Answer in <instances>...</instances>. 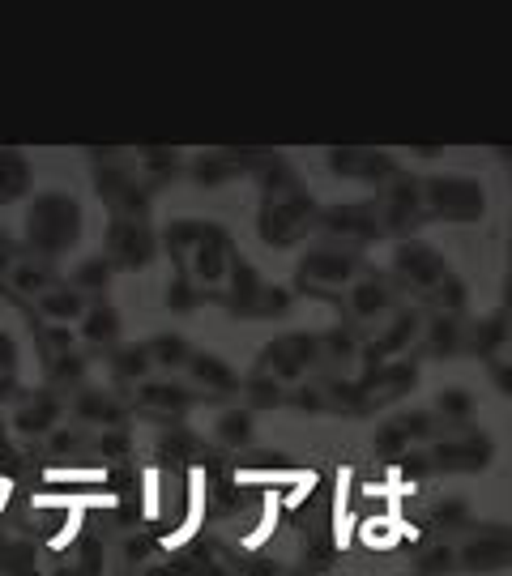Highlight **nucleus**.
<instances>
[{
	"label": "nucleus",
	"instance_id": "f257e3e1",
	"mask_svg": "<svg viewBox=\"0 0 512 576\" xmlns=\"http://www.w3.org/2000/svg\"><path fill=\"white\" fill-rule=\"evenodd\" d=\"M316 218L308 192H303L295 184V175L286 167H269L265 175V201H261V218H256V227H261V235L269 239V244H295V239H303V231H308V222Z\"/></svg>",
	"mask_w": 512,
	"mask_h": 576
},
{
	"label": "nucleus",
	"instance_id": "f03ea898",
	"mask_svg": "<svg viewBox=\"0 0 512 576\" xmlns=\"http://www.w3.org/2000/svg\"><path fill=\"white\" fill-rule=\"evenodd\" d=\"M423 205H427V218L478 222L487 214V192L470 175H436V180L423 184Z\"/></svg>",
	"mask_w": 512,
	"mask_h": 576
},
{
	"label": "nucleus",
	"instance_id": "7ed1b4c3",
	"mask_svg": "<svg viewBox=\"0 0 512 576\" xmlns=\"http://www.w3.org/2000/svg\"><path fill=\"white\" fill-rule=\"evenodd\" d=\"M82 231V210H77L73 197H64V192H47V197L35 201V210H30V235H35V244L43 252H64Z\"/></svg>",
	"mask_w": 512,
	"mask_h": 576
},
{
	"label": "nucleus",
	"instance_id": "20e7f679",
	"mask_svg": "<svg viewBox=\"0 0 512 576\" xmlns=\"http://www.w3.org/2000/svg\"><path fill=\"white\" fill-rule=\"evenodd\" d=\"M180 269H184V278L192 274V282H197V286H227L231 282V269H235V248H231L227 231L205 222L201 235H197V244H192L188 256L180 261Z\"/></svg>",
	"mask_w": 512,
	"mask_h": 576
},
{
	"label": "nucleus",
	"instance_id": "39448f33",
	"mask_svg": "<svg viewBox=\"0 0 512 576\" xmlns=\"http://www.w3.org/2000/svg\"><path fill=\"white\" fill-rule=\"evenodd\" d=\"M457 568L474 576H491L512 568V530L508 525H478L457 547Z\"/></svg>",
	"mask_w": 512,
	"mask_h": 576
},
{
	"label": "nucleus",
	"instance_id": "423d86ee",
	"mask_svg": "<svg viewBox=\"0 0 512 576\" xmlns=\"http://www.w3.org/2000/svg\"><path fill=\"white\" fill-rule=\"evenodd\" d=\"M427 453H431V466L444 474H478L495 461V444L483 431H470V436H440Z\"/></svg>",
	"mask_w": 512,
	"mask_h": 576
},
{
	"label": "nucleus",
	"instance_id": "0eeeda50",
	"mask_svg": "<svg viewBox=\"0 0 512 576\" xmlns=\"http://www.w3.org/2000/svg\"><path fill=\"white\" fill-rule=\"evenodd\" d=\"M320 359V342L312 338V333H282V338H274L265 346L261 355V367L274 380H299L308 367Z\"/></svg>",
	"mask_w": 512,
	"mask_h": 576
},
{
	"label": "nucleus",
	"instance_id": "6e6552de",
	"mask_svg": "<svg viewBox=\"0 0 512 576\" xmlns=\"http://www.w3.org/2000/svg\"><path fill=\"white\" fill-rule=\"evenodd\" d=\"M384 227L393 235H410L427 222V205H423V184L410 180V175H393V184L384 188Z\"/></svg>",
	"mask_w": 512,
	"mask_h": 576
},
{
	"label": "nucleus",
	"instance_id": "1a4fd4ad",
	"mask_svg": "<svg viewBox=\"0 0 512 576\" xmlns=\"http://www.w3.org/2000/svg\"><path fill=\"white\" fill-rule=\"evenodd\" d=\"M154 261V235L133 218H116L107 231V265L111 269H146Z\"/></svg>",
	"mask_w": 512,
	"mask_h": 576
},
{
	"label": "nucleus",
	"instance_id": "9d476101",
	"mask_svg": "<svg viewBox=\"0 0 512 576\" xmlns=\"http://www.w3.org/2000/svg\"><path fill=\"white\" fill-rule=\"evenodd\" d=\"M359 261L350 252H312L308 261H303V269H299V286L303 291H312V295H329L333 286H346V282H355L359 278Z\"/></svg>",
	"mask_w": 512,
	"mask_h": 576
},
{
	"label": "nucleus",
	"instance_id": "9b49d317",
	"mask_svg": "<svg viewBox=\"0 0 512 576\" xmlns=\"http://www.w3.org/2000/svg\"><path fill=\"white\" fill-rule=\"evenodd\" d=\"M393 269H397V278L414 286V291H436L448 274L444 256L436 248L419 244V239H406V244L393 252Z\"/></svg>",
	"mask_w": 512,
	"mask_h": 576
},
{
	"label": "nucleus",
	"instance_id": "f8f14e48",
	"mask_svg": "<svg viewBox=\"0 0 512 576\" xmlns=\"http://www.w3.org/2000/svg\"><path fill=\"white\" fill-rule=\"evenodd\" d=\"M329 167L346 175V180H389L393 175V158L380 154V150H329Z\"/></svg>",
	"mask_w": 512,
	"mask_h": 576
},
{
	"label": "nucleus",
	"instance_id": "ddd939ff",
	"mask_svg": "<svg viewBox=\"0 0 512 576\" xmlns=\"http://www.w3.org/2000/svg\"><path fill=\"white\" fill-rule=\"evenodd\" d=\"M470 346H474V355H483L487 363H500L508 355V346H512V312H495L487 320H478V329L470 333Z\"/></svg>",
	"mask_w": 512,
	"mask_h": 576
},
{
	"label": "nucleus",
	"instance_id": "4468645a",
	"mask_svg": "<svg viewBox=\"0 0 512 576\" xmlns=\"http://www.w3.org/2000/svg\"><path fill=\"white\" fill-rule=\"evenodd\" d=\"M244 171V163H239V150H210L197 158V167H192V180H197L201 188H218L227 184L231 175Z\"/></svg>",
	"mask_w": 512,
	"mask_h": 576
},
{
	"label": "nucleus",
	"instance_id": "2eb2a0df",
	"mask_svg": "<svg viewBox=\"0 0 512 576\" xmlns=\"http://www.w3.org/2000/svg\"><path fill=\"white\" fill-rule=\"evenodd\" d=\"M188 376L197 384H205V389H214V393H235L239 389V376L231 372V363L218 359V355H192Z\"/></svg>",
	"mask_w": 512,
	"mask_h": 576
},
{
	"label": "nucleus",
	"instance_id": "dca6fc26",
	"mask_svg": "<svg viewBox=\"0 0 512 576\" xmlns=\"http://www.w3.org/2000/svg\"><path fill=\"white\" fill-rule=\"evenodd\" d=\"M99 192L124 214H141L146 210V192H141L133 180H124L120 171H99Z\"/></svg>",
	"mask_w": 512,
	"mask_h": 576
},
{
	"label": "nucleus",
	"instance_id": "f3484780",
	"mask_svg": "<svg viewBox=\"0 0 512 576\" xmlns=\"http://www.w3.org/2000/svg\"><path fill=\"white\" fill-rule=\"evenodd\" d=\"M320 222H325L329 231L338 235H355V239H376V218L359 210V205H338V210H325L320 214Z\"/></svg>",
	"mask_w": 512,
	"mask_h": 576
},
{
	"label": "nucleus",
	"instance_id": "a211bd4d",
	"mask_svg": "<svg viewBox=\"0 0 512 576\" xmlns=\"http://www.w3.org/2000/svg\"><path fill=\"white\" fill-rule=\"evenodd\" d=\"M137 402L146 406V414H154V410L180 414L184 406H192V393H188V389H180V384H167V380H158V384H141Z\"/></svg>",
	"mask_w": 512,
	"mask_h": 576
},
{
	"label": "nucleus",
	"instance_id": "6ab92c4d",
	"mask_svg": "<svg viewBox=\"0 0 512 576\" xmlns=\"http://www.w3.org/2000/svg\"><path fill=\"white\" fill-rule=\"evenodd\" d=\"M461 338H466V329H461V320L448 316V312H440V316L427 325V350H431L436 359L457 355V350H461Z\"/></svg>",
	"mask_w": 512,
	"mask_h": 576
},
{
	"label": "nucleus",
	"instance_id": "aec40b11",
	"mask_svg": "<svg viewBox=\"0 0 512 576\" xmlns=\"http://www.w3.org/2000/svg\"><path fill=\"white\" fill-rule=\"evenodd\" d=\"M389 303H393V299H389V286H384L380 278H359L355 286H350V312H355L359 320L384 312Z\"/></svg>",
	"mask_w": 512,
	"mask_h": 576
},
{
	"label": "nucleus",
	"instance_id": "412c9836",
	"mask_svg": "<svg viewBox=\"0 0 512 576\" xmlns=\"http://www.w3.org/2000/svg\"><path fill=\"white\" fill-rule=\"evenodd\" d=\"M214 431H218V440L227 444V448H248V444L256 440V419H252V410L239 406V410H227V414H222Z\"/></svg>",
	"mask_w": 512,
	"mask_h": 576
},
{
	"label": "nucleus",
	"instance_id": "4be33fe9",
	"mask_svg": "<svg viewBox=\"0 0 512 576\" xmlns=\"http://www.w3.org/2000/svg\"><path fill=\"white\" fill-rule=\"evenodd\" d=\"M410 453V431L402 419H389V423H380L376 431V457L384 461V466H397Z\"/></svg>",
	"mask_w": 512,
	"mask_h": 576
},
{
	"label": "nucleus",
	"instance_id": "5701e85b",
	"mask_svg": "<svg viewBox=\"0 0 512 576\" xmlns=\"http://www.w3.org/2000/svg\"><path fill=\"white\" fill-rule=\"evenodd\" d=\"M82 338H86V342H111V338H120V312L111 308V303H94V308H86V316H82Z\"/></svg>",
	"mask_w": 512,
	"mask_h": 576
},
{
	"label": "nucleus",
	"instance_id": "b1692460",
	"mask_svg": "<svg viewBox=\"0 0 512 576\" xmlns=\"http://www.w3.org/2000/svg\"><path fill=\"white\" fill-rule=\"evenodd\" d=\"M146 350H150V363H158V367H188V359L197 355V350L188 346V338H180V333H163V338H154V342H146Z\"/></svg>",
	"mask_w": 512,
	"mask_h": 576
},
{
	"label": "nucleus",
	"instance_id": "393cba45",
	"mask_svg": "<svg viewBox=\"0 0 512 576\" xmlns=\"http://www.w3.org/2000/svg\"><path fill=\"white\" fill-rule=\"evenodd\" d=\"M419 325H423V316H419V312H402V316H397V325H393L389 333H380V342L372 346V359H384V355H397V350H406L410 338L419 333Z\"/></svg>",
	"mask_w": 512,
	"mask_h": 576
},
{
	"label": "nucleus",
	"instance_id": "a878e982",
	"mask_svg": "<svg viewBox=\"0 0 512 576\" xmlns=\"http://www.w3.org/2000/svg\"><path fill=\"white\" fill-rule=\"evenodd\" d=\"M39 312L47 320H56V325H64V320H77V316H86V303L77 291H43L39 295Z\"/></svg>",
	"mask_w": 512,
	"mask_h": 576
},
{
	"label": "nucleus",
	"instance_id": "bb28decb",
	"mask_svg": "<svg viewBox=\"0 0 512 576\" xmlns=\"http://www.w3.org/2000/svg\"><path fill=\"white\" fill-rule=\"evenodd\" d=\"M56 419H60V402H56V397H35L26 410H18V431L43 436V431H52Z\"/></svg>",
	"mask_w": 512,
	"mask_h": 576
},
{
	"label": "nucleus",
	"instance_id": "cd10ccee",
	"mask_svg": "<svg viewBox=\"0 0 512 576\" xmlns=\"http://www.w3.org/2000/svg\"><path fill=\"white\" fill-rule=\"evenodd\" d=\"M244 393H248V402L256 410H278L286 402V389H282V380H274L269 372H256L248 384H244Z\"/></svg>",
	"mask_w": 512,
	"mask_h": 576
},
{
	"label": "nucleus",
	"instance_id": "c85d7f7f",
	"mask_svg": "<svg viewBox=\"0 0 512 576\" xmlns=\"http://www.w3.org/2000/svg\"><path fill=\"white\" fill-rule=\"evenodd\" d=\"M436 410H440V419L453 423V427L470 423V419H474V393H470V389H444V393L436 397Z\"/></svg>",
	"mask_w": 512,
	"mask_h": 576
},
{
	"label": "nucleus",
	"instance_id": "c756f323",
	"mask_svg": "<svg viewBox=\"0 0 512 576\" xmlns=\"http://www.w3.org/2000/svg\"><path fill=\"white\" fill-rule=\"evenodd\" d=\"M111 367H116L120 380H141L150 372V350L146 346H124L111 355Z\"/></svg>",
	"mask_w": 512,
	"mask_h": 576
},
{
	"label": "nucleus",
	"instance_id": "7c9ffc66",
	"mask_svg": "<svg viewBox=\"0 0 512 576\" xmlns=\"http://www.w3.org/2000/svg\"><path fill=\"white\" fill-rule=\"evenodd\" d=\"M444 572H457V547L453 542H436V547L423 551V559H419V576H444Z\"/></svg>",
	"mask_w": 512,
	"mask_h": 576
},
{
	"label": "nucleus",
	"instance_id": "2f4dec72",
	"mask_svg": "<svg viewBox=\"0 0 512 576\" xmlns=\"http://www.w3.org/2000/svg\"><path fill=\"white\" fill-rule=\"evenodd\" d=\"M436 295H440V308L448 316H457V312H466V303H470V286L461 282L457 274H444V282L436 286Z\"/></svg>",
	"mask_w": 512,
	"mask_h": 576
},
{
	"label": "nucleus",
	"instance_id": "473e14b6",
	"mask_svg": "<svg viewBox=\"0 0 512 576\" xmlns=\"http://www.w3.org/2000/svg\"><path fill=\"white\" fill-rule=\"evenodd\" d=\"M73 282L82 286V291H103V286L111 282V265H107V256H90V261L77 265V274Z\"/></svg>",
	"mask_w": 512,
	"mask_h": 576
},
{
	"label": "nucleus",
	"instance_id": "72a5a7b5",
	"mask_svg": "<svg viewBox=\"0 0 512 576\" xmlns=\"http://www.w3.org/2000/svg\"><path fill=\"white\" fill-rule=\"evenodd\" d=\"M431 521H436L440 530H461V525L470 521V504L461 500V495H448V500L436 504V512H431Z\"/></svg>",
	"mask_w": 512,
	"mask_h": 576
},
{
	"label": "nucleus",
	"instance_id": "f704fd0d",
	"mask_svg": "<svg viewBox=\"0 0 512 576\" xmlns=\"http://www.w3.org/2000/svg\"><path fill=\"white\" fill-rule=\"evenodd\" d=\"M167 303H171V312H192V308L201 303V286L188 282V278L180 274V278L167 286Z\"/></svg>",
	"mask_w": 512,
	"mask_h": 576
},
{
	"label": "nucleus",
	"instance_id": "c9c22d12",
	"mask_svg": "<svg viewBox=\"0 0 512 576\" xmlns=\"http://www.w3.org/2000/svg\"><path fill=\"white\" fill-rule=\"evenodd\" d=\"M278 508H282V504H278V495H265V512H261V525H256V530H252V534L244 538V547H248V551L265 547V538L274 534V525H278Z\"/></svg>",
	"mask_w": 512,
	"mask_h": 576
},
{
	"label": "nucleus",
	"instance_id": "e433bc0d",
	"mask_svg": "<svg viewBox=\"0 0 512 576\" xmlns=\"http://www.w3.org/2000/svg\"><path fill=\"white\" fill-rule=\"evenodd\" d=\"M402 423L410 431V440H440V419H436V414L410 410V414H402Z\"/></svg>",
	"mask_w": 512,
	"mask_h": 576
},
{
	"label": "nucleus",
	"instance_id": "4c0bfd02",
	"mask_svg": "<svg viewBox=\"0 0 512 576\" xmlns=\"http://www.w3.org/2000/svg\"><path fill=\"white\" fill-rule=\"evenodd\" d=\"M359 538L367 542V547H393L397 542V530H393V517H372V521H363V530Z\"/></svg>",
	"mask_w": 512,
	"mask_h": 576
},
{
	"label": "nucleus",
	"instance_id": "58836bf2",
	"mask_svg": "<svg viewBox=\"0 0 512 576\" xmlns=\"http://www.w3.org/2000/svg\"><path fill=\"white\" fill-rule=\"evenodd\" d=\"M141 163H146V171L150 175H158V180H167V175L175 171V163H180V154H175V150H167V146H146V150H141Z\"/></svg>",
	"mask_w": 512,
	"mask_h": 576
},
{
	"label": "nucleus",
	"instance_id": "ea45409f",
	"mask_svg": "<svg viewBox=\"0 0 512 576\" xmlns=\"http://www.w3.org/2000/svg\"><path fill=\"white\" fill-rule=\"evenodd\" d=\"M128 448H133V440H128V431H124V427H107L103 436H99V453L111 457V461H124V457H128Z\"/></svg>",
	"mask_w": 512,
	"mask_h": 576
},
{
	"label": "nucleus",
	"instance_id": "a19ab883",
	"mask_svg": "<svg viewBox=\"0 0 512 576\" xmlns=\"http://www.w3.org/2000/svg\"><path fill=\"white\" fill-rule=\"evenodd\" d=\"M43 478H47L52 487H60V483H90V487H94V483H103L107 474H103V470H64V466H52Z\"/></svg>",
	"mask_w": 512,
	"mask_h": 576
},
{
	"label": "nucleus",
	"instance_id": "79ce46f5",
	"mask_svg": "<svg viewBox=\"0 0 512 576\" xmlns=\"http://www.w3.org/2000/svg\"><path fill=\"white\" fill-rule=\"evenodd\" d=\"M120 555H124V564H146V559L154 555V542H150L146 534H128L124 547H120Z\"/></svg>",
	"mask_w": 512,
	"mask_h": 576
},
{
	"label": "nucleus",
	"instance_id": "37998d69",
	"mask_svg": "<svg viewBox=\"0 0 512 576\" xmlns=\"http://www.w3.org/2000/svg\"><path fill=\"white\" fill-rule=\"evenodd\" d=\"M320 355H333V359H350V355H355V342H350L342 329H333V333H325V342H320Z\"/></svg>",
	"mask_w": 512,
	"mask_h": 576
},
{
	"label": "nucleus",
	"instance_id": "c03bdc74",
	"mask_svg": "<svg viewBox=\"0 0 512 576\" xmlns=\"http://www.w3.org/2000/svg\"><path fill=\"white\" fill-rule=\"evenodd\" d=\"M397 466H402L406 478H427L431 470H436V466H431V453H414V448H410L402 461H397Z\"/></svg>",
	"mask_w": 512,
	"mask_h": 576
},
{
	"label": "nucleus",
	"instance_id": "a18cd8bd",
	"mask_svg": "<svg viewBox=\"0 0 512 576\" xmlns=\"http://www.w3.org/2000/svg\"><path fill=\"white\" fill-rule=\"evenodd\" d=\"M13 286H18V291H43L47 274L35 269V265H22V269H13Z\"/></svg>",
	"mask_w": 512,
	"mask_h": 576
},
{
	"label": "nucleus",
	"instance_id": "49530a36",
	"mask_svg": "<svg viewBox=\"0 0 512 576\" xmlns=\"http://www.w3.org/2000/svg\"><path fill=\"white\" fill-rule=\"evenodd\" d=\"M103 572V542L99 538H86L82 547V576H99Z\"/></svg>",
	"mask_w": 512,
	"mask_h": 576
},
{
	"label": "nucleus",
	"instance_id": "de8ad7c7",
	"mask_svg": "<svg viewBox=\"0 0 512 576\" xmlns=\"http://www.w3.org/2000/svg\"><path fill=\"white\" fill-rule=\"evenodd\" d=\"M52 372H56V380H77V376L86 372V359H82V355H73V350H69V355H60V359L52 363Z\"/></svg>",
	"mask_w": 512,
	"mask_h": 576
},
{
	"label": "nucleus",
	"instance_id": "09e8293b",
	"mask_svg": "<svg viewBox=\"0 0 512 576\" xmlns=\"http://www.w3.org/2000/svg\"><path fill=\"white\" fill-rule=\"evenodd\" d=\"M286 308H291V291H282V286H274V291L261 295V312L265 316H282Z\"/></svg>",
	"mask_w": 512,
	"mask_h": 576
},
{
	"label": "nucleus",
	"instance_id": "8fccbe9b",
	"mask_svg": "<svg viewBox=\"0 0 512 576\" xmlns=\"http://www.w3.org/2000/svg\"><path fill=\"white\" fill-rule=\"evenodd\" d=\"M43 342H47V350H56V355H69V346H73V333L64 329V325H47Z\"/></svg>",
	"mask_w": 512,
	"mask_h": 576
},
{
	"label": "nucleus",
	"instance_id": "3c124183",
	"mask_svg": "<svg viewBox=\"0 0 512 576\" xmlns=\"http://www.w3.org/2000/svg\"><path fill=\"white\" fill-rule=\"evenodd\" d=\"M295 406L308 410V414L325 410V406H329V402H325V389H299V393H295Z\"/></svg>",
	"mask_w": 512,
	"mask_h": 576
},
{
	"label": "nucleus",
	"instance_id": "603ef678",
	"mask_svg": "<svg viewBox=\"0 0 512 576\" xmlns=\"http://www.w3.org/2000/svg\"><path fill=\"white\" fill-rule=\"evenodd\" d=\"M491 384L500 389L504 397H512V363L500 359V363H491Z\"/></svg>",
	"mask_w": 512,
	"mask_h": 576
},
{
	"label": "nucleus",
	"instance_id": "864d4df0",
	"mask_svg": "<svg viewBox=\"0 0 512 576\" xmlns=\"http://www.w3.org/2000/svg\"><path fill=\"white\" fill-rule=\"evenodd\" d=\"M47 444H52V453H56V457H64V453H73L77 436H73V431H52V440H47Z\"/></svg>",
	"mask_w": 512,
	"mask_h": 576
},
{
	"label": "nucleus",
	"instance_id": "5fc2aeb1",
	"mask_svg": "<svg viewBox=\"0 0 512 576\" xmlns=\"http://www.w3.org/2000/svg\"><path fill=\"white\" fill-rule=\"evenodd\" d=\"M410 154H414V158H427V163H436V158L444 154V146H414Z\"/></svg>",
	"mask_w": 512,
	"mask_h": 576
},
{
	"label": "nucleus",
	"instance_id": "6e6d98bb",
	"mask_svg": "<svg viewBox=\"0 0 512 576\" xmlns=\"http://www.w3.org/2000/svg\"><path fill=\"white\" fill-rule=\"evenodd\" d=\"M146 576H184V572H180V568H171V564H150Z\"/></svg>",
	"mask_w": 512,
	"mask_h": 576
},
{
	"label": "nucleus",
	"instance_id": "4d7b16f0",
	"mask_svg": "<svg viewBox=\"0 0 512 576\" xmlns=\"http://www.w3.org/2000/svg\"><path fill=\"white\" fill-rule=\"evenodd\" d=\"M252 576H282V568H278V564H256Z\"/></svg>",
	"mask_w": 512,
	"mask_h": 576
},
{
	"label": "nucleus",
	"instance_id": "13d9d810",
	"mask_svg": "<svg viewBox=\"0 0 512 576\" xmlns=\"http://www.w3.org/2000/svg\"><path fill=\"white\" fill-rule=\"evenodd\" d=\"M491 154H495V163H508L512 167V146H495Z\"/></svg>",
	"mask_w": 512,
	"mask_h": 576
},
{
	"label": "nucleus",
	"instance_id": "bf43d9fd",
	"mask_svg": "<svg viewBox=\"0 0 512 576\" xmlns=\"http://www.w3.org/2000/svg\"><path fill=\"white\" fill-rule=\"evenodd\" d=\"M9 491H13V483H9V478H0V512H5V504H9Z\"/></svg>",
	"mask_w": 512,
	"mask_h": 576
},
{
	"label": "nucleus",
	"instance_id": "052dcab7",
	"mask_svg": "<svg viewBox=\"0 0 512 576\" xmlns=\"http://www.w3.org/2000/svg\"><path fill=\"white\" fill-rule=\"evenodd\" d=\"M5 256H9V244H5V235H0V269H5Z\"/></svg>",
	"mask_w": 512,
	"mask_h": 576
},
{
	"label": "nucleus",
	"instance_id": "680f3d73",
	"mask_svg": "<svg viewBox=\"0 0 512 576\" xmlns=\"http://www.w3.org/2000/svg\"><path fill=\"white\" fill-rule=\"evenodd\" d=\"M508 265H512V239H508Z\"/></svg>",
	"mask_w": 512,
	"mask_h": 576
},
{
	"label": "nucleus",
	"instance_id": "e2e57ef3",
	"mask_svg": "<svg viewBox=\"0 0 512 576\" xmlns=\"http://www.w3.org/2000/svg\"><path fill=\"white\" fill-rule=\"evenodd\" d=\"M504 359H508V363H512V346H508V355H504Z\"/></svg>",
	"mask_w": 512,
	"mask_h": 576
}]
</instances>
